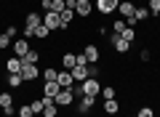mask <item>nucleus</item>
Returning <instances> with one entry per match:
<instances>
[{
    "mask_svg": "<svg viewBox=\"0 0 160 117\" xmlns=\"http://www.w3.org/2000/svg\"><path fill=\"white\" fill-rule=\"evenodd\" d=\"M83 59H86L88 64H99V61H102V48L93 45V43H88L86 48H83Z\"/></svg>",
    "mask_w": 160,
    "mask_h": 117,
    "instance_id": "f257e3e1",
    "label": "nucleus"
},
{
    "mask_svg": "<svg viewBox=\"0 0 160 117\" xmlns=\"http://www.w3.org/2000/svg\"><path fill=\"white\" fill-rule=\"evenodd\" d=\"M80 88H83V96H99L102 93V83H99L96 77H88L80 83Z\"/></svg>",
    "mask_w": 160,
    "mask_h": 117,
    "instance_id": "f03ea898",
    "label": "nucleus"
},
{
    "mask_svg": "<svg viewBox=\"0 0 160 117\" xmlns=\"http://www.w3.org/2000/svg\"><path fill=\"white\" fill-rule=\"evenodd\" d=\"M43 24H46L51 32H59V29H62V16H59L56 11H46L43 13Z\"/></svg>",
    "mask_w": 160,
    "mask_h": 117,
    "instance_id": "7ed1b4c3",
    "label": "nucleus"
},
{
    "mask_svg": "<svg viewBox=\"0 0 160 117\" xmlns=\"http://www.w3.org/2000/svg\"><path fill=\"white\" fill-rule=\"evenodd\" d=\"M72 11H75V16H78V19H88L93 13V3H91V0H78Z\"/></svg>",
    "mask_w": 160,
    "mask_h": 117,
    "instance_id": "20e7f679",
    "label": "nucleus"
},
{
    "mask_svg": "<svg viewBox=\"0 0 160 117\" xmlns=\"http://www.w3.org/2000/svg\"><path fill=\"white\" fill-rule=\"evenodd\" d=\"M118 6H120V0H96V3H93V8H96L102 16L115 13V11H118Z\"/></svg>",
    "mask_w": 160,
    "mask_h": 117,
    "instance_id": "39448f33",
    "label": "nucleus"
},
{
    "mask_svg": "<svg viewBox=\"0 0 160 117\" xmlns=\"http://www.w3.org/2000/svg\"><path fill=\"white\" fill-rule=\"evenodd\" d=\"M53 101L59 104V109H67V106H72V101H75L72 88H62V90H59V96H56Z\"/></svg>",
    "mask_w": 160,
    "mask_h": 117,
    "instance_id": "423d86ee",
    "label": "nucleus"
},
{
    "mask_svg": "<svg viewBox=\"0 0 160 117\" xmlns=\"http://www.w3.org/2000/svg\"><path fill=\"white\" fill-rule=\"evenodd\" d=\"M93 104H96V96H80L75 112H78V115H88V112L93 109Z\"/></svg>",
    "mask_w": 160,
    "mask_h": 117,
    "instance_id": "0eeeda50",
    "label": "nucleus"
},
{
    "mask_svg": "<svg viewBox=\"0 0 160 117\" xmlns=\"http://www.w3.org/2000/svg\"><path fill=\"white\" fill-rule=\"evenodd\" d=\"M22 64H24V61H22ZM22 77H24V83L38 80V77H40V67H38V64H24V67H22Z\"/></svg>",
    "mask_w": 160,
    "mask_h": 117,
    "instance_id": "6e6552de",
    "label": "nucleus"
},
{
    "mask_svg": "<svg viewBox=\"0 0 160 117\" xmlns=\"http://www.w3.org/2000/svg\"><path fill=\"white\" fill-rule=\"evenodd\" d=\"M109 43H112V48L118 51L120 56H123V53H128V51H131V43H128V40H123V37H120V35H115V32H112V37H109Z\"/></svg>",
    "mask_w": 160,
    "mask_h": 117,
    "instance_id": "1a4fd4ad",
    "label": "nucleus"
},
{
    "mask_svg": "<svg viewBox=\"0 0 160 117\" xmlns=\"http://www.w3.org/2000/svg\"><path fill=\"white\" fill-rule=\"evenodd\" d=\"M69 75H72L75 83H83V80H88V64H75V67L69 69Z\"/></svg>",
    "mask_w": 160,
    "mask_h": 117,
    "instance_id": "9d476101",
    "label": "nucleus"
},
{
    "mask_svg": "<svg viewBox=\"0 0 160 117\" xmlns=\"http://www.w3.org/2000/svg\"><path fill=\"white\" fill-rule=\"evenodd\" d=\"M59 90H62V85H59L56 80H48V83H43V96H46V99H56Z\"/></svg>",
    "mask_w": 160,
    "mask_h": 117,
    "instance_id": "9b49d317",
    "label": "nucleus"
},
{
    "mask_svg": "<svg viewBox=\"0 0 160 117\" xmlns=\"http://www.w3.org/2000/svg\"><path fill=\"white\" fill-rule=\"evenodd\" d=\"M29 48H32V45H29L27 37H16V43H13V56H19V59H22V56H27Z\"/></svg>",
    "mask_w": 160,
    "mask_h": 117,
    "instance_id": "f8f14e48",
    "label": "nucleus"
},
{
    "mask_svg": "<svg viewBox=\"0 0 160 117\" xmlns=\"http://www.w3.org/2000/svg\"><path fill=\"white\" fill-rule=\"evenodd\" d=\"M133 11H136V6H133L131 0H120V6H118V13L123 19H128V16H133Z\"/></svg>",
    "mask_w": 160,
    "mask_h": 117,
    "instance_id": "ddd939ff",
    "label": "nucleus"
},
{
    "mask_svg": "<svg viewBox=\"0 0 160 117\" xmlns=\"http://www.w3.org/2000/svg\"><path fill=\"white\" fill-rule=\"evenodd\" d=\"M75 64H78V53H72V51H67V53L62 56V67H59V69H67V72H69V69H72Z\"/></svg>",
    "mask_w": 160,
    "mask_h": 117,
    "instance_id": "4468645a",
    "label": "nucleus"
},
{
    "mask_svg": "<svg viewBox=\"0 0 160 117\" xmlns=\"http://www.w3.org/2000/svg\"><path fill=\"white\" fill-rule=\"evenodd\" d=\"M59 16H62V29H69V27H72V22L78 19V16H75V11H72V8H64V11L59 13Z\"/></svg>",
    "mask_w": 160,
    "mask_h": 117,
    "instance_id": "2eb2a0df",
    "label": "nucleus"
},
{
    "mask_svg": "<svg viewBox=\"0 0 160 117\" xmlns=\"http://www.w3.org/2000/svg\"><path fill=\"white\" fill-rule=\"evenodd\" d=\"M22 59H19V56H11V59H6V72L11 75V72H22Z\"/></svg>",
    "mask_w": 160,
    "mask_h": 117,
    "instance_id": "dca6fc26",
    "label": "nucleus"
},
{
    "mask_svg": "<svg viewBox=\"0 0 160 117\" xmlns=\"http://www.w3.org/2000/svg\"><path fill=\"white\" fill-rule=\"evenodd\" d=\"M56 83L62 85V88H72V85H75V80H72V75H69L67 69H59V77H56Z\"/></svg>",
    "mask_w": 160,
    "mask_h": 117,
    "instance_id": "f3484780",
    "label": "nucleus"
},
{
    "mask_svg": "<svg viewBox=\"0 0 160 117\" xmlns=\"http://www.w3.org/2000/svg\"><path fill=\"white\" fill-rule=\"evenodd\" d=\"M40 59H43V53H40L38 48H29L27 56H22V61H24V64H40Z\"/></svg>",
    "mask_w": 160,
    "mask_h": 117,
    "instance_id": "a211bd4d",
    "label": "nucleus"
},
{
    "mask_svg": "<svg viewBox=\"0 0 160 117\" xmlns=\"http://www.w3.org/2000/svg\"><path fill=\"white\" fill-rule=\"evenodd\" d=\"M6 83H8V88H22V85H24V77H22V72H11V75H8V77H6Z\"/></svg>",
    "mask_w": 160,
    "mask_h": 117,
    "instance_id": "6ab92c4d",
    "label": "nucleus"
},
{
    "mask_svg": "<svg viewBox=\"0 0 160 117\" xmlns=\"http://www.w3.org/2000/svg\"><path fill=\"white\" fill-rule=\"evenodd\" d=\"M133 16H136V22H147V19H152V11H149L147 6H136V11H133Z\"/></svg>",
    "mask_w": 160,
    "mask_h": 117,
    "instance_id": "aec40b11",
    "label": "nucleus"
},
{
    "mask_svg": "<svg viewBox=\"0 0 160 117\" xmlns=\"http://www.w3.org/2000/svg\"><path fill=\"white\" fill-rule=\"evenodd\" d=\"M59 115V104L53 99H46V109H43V117H56Z\"/></svg>",
    "mask_w": 160,
    "mask_h": 117,
    "instance_id": "412c9836",
    "label": "nucleus"
},
{
    "mask_svg": "<svg viewBox=\"0 0 160 117\" xmlns=\"http://www.w3.org/2000/svg\"><path fill=\"white\" fill-rule=\"evenodd\" d=\"M38 24H43V16H38V11H29L24 16V27H38Z\"/></svg>",
    "mask_w": 160,
    "mask_h": 117,
    "instance_id": "4be33fe9",
    "label": "nucleus"
},
{
    "mask_svg": "<svg viewBox=\"0 0 160 117\" xmlns=\"http://www.w3.org/2000/svg\"><path fill=\"white\" fill-rule=\"evenodd\" d=\"M118 112H120V104H118V101H115V99H107V101H104V115L115 117V115H118Z\"/></svg>",
    "mask_w": 160,
    "mask_h": 117,
    "instance_id": "5701e85b",
    "label": "nucleus"
},
{
    "mask_svg": "<svg viewBox=\"0 0 160 117\" xmlns=\"http://www.w3.org/2000/svg\"><path fill=\"white\" fill-rule=\"evenodd\" d=\"M29 106H32V115H35V117H38V115H43V109H46V96H40V99L29 101Z\"/></svg>",
    "mask_w": 160,
    "mask_h": 117,
    "instance_id": "b1692460",
    "label": "nucleus"
},
{
    "mask_svg": "<svg viewBox=\"0 0 160 117\" xmlns=\"http://www.w3.org/2000/svg\"><path fill=\"white\" fill-rule=\"evenodd\" d=\"M51 35H53V32L46 27V24H38V27H35V37H38V40H48Z\"/></svg>",
    "mask_w": 160,
    "mask_h": 117,
    "instance_id": "393cba45",
    "label": "nucleus"
},
{
    "mask_svg": "<svg viewBox=\"0 0 160 117\" xmlns=\"http://www.w3.org/2000/svg\"><path fill=\"white\" fill-rule=\"evenodd\" d=\"M40 75H43V83H48V80H56V77H59V69H56V67H46Z\"/></svg>",
    "mask_w": 160,
    "mask_h": 117,
    "instance_id": "a878e982",
    "label": "nucleus"
},
{
    "mask_svg": "<svg viewBox=\"0 0 160 117\" xmlns=\"http://www.w3.org/2000/svg\"><path fill=\"white\" fill-rule=\"evenodd\" d=\"M6 106H13V96L8 93V90H3V93H0V109H6Z\"/></svg>",
    "mask_w": 160,
    "mask_h": 117,
    "instance_id": "bb28decb",
    "label": "nucleus"
},
{
    "mask_svg": "<svg viewBox=\"0 0 160 117\" xmlns=\"http://www.w3.org/2000/svg\"><path fill=\"white\" fill-rule=\"evenodd\" d=\"M120 37H123V40H128V43L133 45V40H136V29H133V27H126L123 32H120Z\"/></svg>",
    "mask_w": 160,
    "mask_h": 117,
    "instance_id": "cd10ccee",
    "label": "nucleus"
},
{
    "mask_svg": "<svg viewBox=\"0 0 160 117\" xmlns=\"http://www.w3.org/2000/svg\"><path fill=\"white\" fill-rule=\"evenodd\" d=\"M16 117H35V115H32V106H29V104H22V106H19V112H16Z\"/></svg>",
    "mask_w": 160,
    "mask_h": 117,
    "instance_id": "c85d7f7f",
    "label": "nucleus"
},
{
    "mask_svg": "<svg viewBox=\"0 0 160 117\" xmlns=\"http://www.w3.org/2000/svg\"><path fill=\"white\" fill-rule=\"evenodd\" d=\"M64 8H67V0H51V11H56V13H62Z\"/></svg>",
    "mask_w": 160,
    "mask_h": 117,
    "instance_id": "c756f323",
    "label": "nucleus"
},
{
    "mask_svg": "<svg viewBox=\"0 0 160 117\" xmlns=\"http://www.w3.org/2000/svg\"><path fill=\"white\" fill-rule=\"evenodd\" d=\"M123 29H126V19H115V24H112V32H115V35H120Z\"/></svg>",
    "mask_w": 160,
    "mask_h": 117,
    "instance_id": "7c9ffc66",
    "label": "nucleus"
},
{
    "mask_svg": "<svg viewBox=\"0 0 160 117\" xmlns=\"http://www.w3.org/2000/svg\"><path fill=\"white\" fill-rule=\"evenodd\" d=\"M147 8L152 11V16H160V0H149V3H147Z\"/></svg>",
    "mask_w": 160,
    "mask_h": 117,
    "instance_id": "2f4dec72",
    "label": "nucleus"
},
{
    "mask_svg": "<svg viewBox=\"0 0 160 117\" xmlns=\"http://www.w3.org/2000/svg\"><path fill=\"white\" fill-rule=\"evenodd\" d=\"M102 96H104V101H107V99H115V85H104V88H102Z\"/></svg>",
    "mask_w": 160,
    "mask_h": 117,
    "instance_id": "473e14b6",
    "label": "nucleus"
},
{
    "mask_svg": "<svg viewBox=\"0 0 160 117\" xmlns=\"http://www.w3.org/2000/svg\"><path fill=\"white\" fill-rule=\"evenodd\" d=\"M136 117H155V109L152 106H142V109L136 112Z\"/></svg>",
    "mask_w": 160,
    "mask_h": 117,
    "instance_id": "72a5a7b5",
    "label": "nucleus"
},
{
    "mask_svg": "<svg viewBox=\"0 0 160 117\" xmlns=\"http://www.w3.org/2000/svg\"><path fill=\"white\" fill-rule=\"evenodd\" d=\"M102 75V67L99 64H88V77H99Z\"/></svg>",
    "mask_w": 160,
    "mask_h": 117,
    "instance_id": "f704fd0d",
    "label": "nucleus"
},
{
    "mask_svg": "<svg viewBox=\"0 0 160 117\" xmlns=\"http://www.w3.org/2000/svg\"><path fill=\"white\" fill-rule=\"evenodd\" d=\"M6 35H8V37H19V27H16V24H8V27H6Z\"/></svg>",
    "mask_w": 160,
    "mask_h": 117,
    "instance_id": "c9c22d12",
    "label": "nucleus"
},
{
    "mask_svg": "<svg viewBox=\"0 0 160 117\" xmlns=\"http://www.w3.org/2000/svg\"><path fill=\"white\" fill-rule=\"evenodd\" d=\"M22 37H27V40H35V27H24V29H22Z\"/></svg>",
    "mask_w": 160,
    "mask_h": 117,
    "instance_id": "e433bc0d",
    "label": "nucleus"
},
{
    "mask_svg": "<svg viewBox=\"0 0 160 117\" xmlns=\"http://www.w3.org/2000/svg\"><path fill=\"white\" fill-rule=\"evenodd\" d=\"M8 45H11V37H8V35L3 32V35H0V51H6Z\"/></svg>",
    "mask_w": 160,
    "mask_h": 117,
    "instance_id": "4c0bfd02",
    "label": "nucleus"
},
{
    "mask_svg": "<svg viewBox=\"0 0 160 117\" xmlns=\"http://www.w3.org/2000/svg\"><path fill=\"white\" fill-rule=\"evenodd\" d=\"M19 112V106H6V109H3V117H13Z\"/></svg>",
    "mask_w": 160,
    "mask_h": 117,
    "instance_id": "58836bf2",
    "label": "nucleus"
},
{
    "mask_svg": "<svg viewBox=\"0 0 160 117\" xmlns=\"http://www.w3.org/2000/svg\"><path fill=\"white\" fill-rule=\"evenodd\" d=\"M139 59H142V61H149V59H152V51H149V48H144L142 53H139Z\"/></svg>",
    "mask_w": 160,
    "mask_h": 117,
    "instance_id": "ea45409f",
    "label": "nucleus"
},
{
    "mask_svg": "<svg viewBox=\"0 0 160 117\" xmlns=\"http://www.w3.org/2000/svg\"><path fill=\"white\" fill-rule=\"evenodd\" d=\"M40 8H43V13L51 11V0H40Z\"/></svg>",
    "mask_w": 160,
    "mask_h": 117,
    "instance_id": "a19ab883",
    "label": "nucleus"
},
{
    "mask_svg": "<svg viewBox=\"0 0 160 117\" xmlns=\"http://www.w3.org/2000/svg\"><path fill=\"white\" fill-rule=\"evenodd\" d=\"M72 3H78V0H72Z\"/></svg>",
    "mask_w": 160,
    "mask_h": 117,
    "instance_id": "79ce46f5",
    "label": "nucleus"
},
{
    "mask_svg": "<svg viewBox=\"0 0 160 117\" xmlns=\"http://www.w3.org/2000/svg\"><path fill=\"white\" fill-rule=\"evenodd\" d=\"M131 3H133V0H131Z\"/></svg>",
    "mask_w": 160,
    "mask_h": 117,
    "instance_id": "37998d69",
    "label": "nucleus"
}]
</instances>
